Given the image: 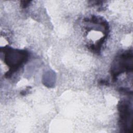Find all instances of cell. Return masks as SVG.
<instances>
[{
	"label": "cell",
	"mask_w": 133,
	"mask_h": 133,
	"mask_svg": "<svg viewBox=\"0 0 133 133\" xmlns=\"http://www.w3.org/2000/svg\"><path fill=\"white\" fill-rule=\"evenodd\" d=\"M118 109L120 113L121 124L126 131H127V130L128 131L127 124H128L129 122V117L131 116V112H130L129 110V106L126 102L122 101L119 104Z\"/></svg>",
	"instance_id": "6da1fadb"
}]
</instances>
